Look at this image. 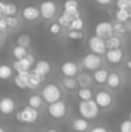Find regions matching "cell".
Returning a JSON list of instances; mask_svg holds the SVG:
<instances>
[{"label": "cell", "instance_id": "cell-1", "mask_svg": "<svg viewBox=\"0 0 131 132\" xmlns=\"http://www.w3.org/2000/svg\"><path fill=\"white\" fill-rule=\"evenodd\" d=\"M79 113L82 118H85L87 121H93L99 116L100 108L98 106V104L95 103L94 99L87 100V101H80L79 103Z\"/></svg>", "mask_w": 131, "mask_h": 132}, {"label": "cell", "instance_id": "cell-2", "mask_svg": "<svg viewBox=\"0 0 131 132\" xmlns=\"http://www.w3.org/2000/svg\"><path fill=\"white\" fill-rule=\"evenodd\" d=\"M41 97L48 104L57 103L62 100V90L55 84H46L41 90Z\"/></svg>", "mask_w": 131, "mask_h": 132}, {"label": "cell", "instance_id": "cell-3", "mask_svg": "<svg viewBox=\"0 0 131 132\" xmlns=\"http://www.w3.org/2000/svg\"><path fill=\"white\" fill-rule=\"evenodd\" d=\"M16 118L18 122L21 123H26V125H34L37 119H39V110L26 105L25 108H22L19 112H17Z\"/></svg>", "mask_w": 131, "mask_h": 132}, {"label": "cell", "instance_id": "cell-4", "mask_svg": "<svg viewBox=\"0 0 131 132\" xmlns=\"http://www.w3.org/2000/svg\"><path fill=\"white\" fill-rule=\"evenodd\" d=\"M67 112H68V108L63 100H59L57 103L48 105V114L53 119H63L67 116Z\"/></svg>", "mask_w": 131, "mask_h": 132}, {"label": "cell", "instance_id": "cell-5", "mask_svg": "<svg viewBox=\"0 0 131 132\" xmlns=\"http://www.w3.org/2000/svg\"><path fill=\"white\" fill-rule=\"evenodd\" d=\"M39 9H40V17L45 21H51L57 15V12H58V6H57L55 1H53V0L43 1L40 4Z\"/></svg>", "mask_w": 131, "mask_h": 132}, {"label": "cell", "instance_id": "cell-6", "mask_svg": "<svg viewBox=\"0 0 131 132\" xmlns=\"http://www.w3.org/2000/svg\"><path fill=\"white\" fill-rule=\"evenodd\" d=\"M36 60L34 58L32 54L28 53V55L23 59H19V60H14L13 63V69L17 72V73H23V72H31L32 67L35 65Z\"/></svg>", "mask_w": 131, "mask_h": 132}, {"label": "cell", "instance_id": "cell-7", "mask_svg": "<svg viewBox=\"0 0 131 132\" xmlns=\"http://www.w3.org/2000/svg\"><path fill=\"white\" fill-rule=\"evenodd\" d=\"M102 63H103L102 56L100 55H96L94 53L86 54L82 58V60H81V64H82V67L86 71H96V69L102 68Z\"/></svg>", "mask_w": 131, "mask_h": 132}, {"label": "cell", "instance_id": "cell-8", "mask_svg": "<svg viewBox=\"0 0 131 132\" xmlns=\"http://www.w3.org/2000/svg\"><path fill=\"white\" fill-rule=\"evenodd\" d=\"M89 49L91 53L96 54V55H105L107 53V46H105V40L100 39L98 36H91L89 39Z\"/></svg>", "mask_w": 131, "mask_h": 132}, {"label": "cell", "instance_id": "cell-9", "mask_svg": "<svg viewBox=\"0 0 131 132\" xmlns=\"http://www.w3.org/2000/svg\"><path fill=\"white\" fill-rule=\"evenodd\" d=\"M94 100L98 104V106L100 109H107L113 104V96L111 92L105 91V90H99L95 95H94Z\"/></svg>", "mask_w": 131, "mask_h": 132}, {"label": "cell", "instance_id": "cell-10", "mask_svg": "<svg viewBox=\"0 0 131 132\" xmlns=\"http://www.w3.org/2000/svg\"><path fill=\"white\" fill-rule=\"evenodd\" d=\"M94 32H95V36L107 40L108 37L113 36V26H112L111 22L103 21V22H99V23L95 26Z\"/></svg>", "mask_w": 131, "mask_h": 132}, {"label": "cell", "instance_id": "cell-11", "mask_svg": "<svg viewBox=\"0 0 131 132\" xmlns=\"http://www.w3.org/2000/svg\"><path fill=\"white\" fill-rule=\"evenodd\" d=\"M21 15L27 22H35L40 18V9L37 6H34V5H27L22 9Z\"/></svg>", "mask_w": 131, "mask_h": 132}, {"label": "cell", "instance_id": "cell-12", "mask_svg": "<svg viewBox=\"0 0 131 132\" xmlns=\"http://www.w3.org/2000/svg\"><path fill=\"white\" fill-rule=\"evenodd\" d=\"M60 72L64 77H76L79 75V64L73 60H66L60 65Z\"/></svg>", "mask_w": 131, "mask_h": 132}, {"label": "cell", "instance_id": "cell-13", "mask_svg": "<svg viewBox=\"0 0 131 132\" xmlns=\"http://www.w3.org/2000/svg\"><path fill=\"white\" fill-rule=\"evenodd\" d=\"M63 13L67 14L71 19L79 18L80 17V12H79V3L77 0H66L63 4Z\"/></svg>", "mask_w": 131, "mask_h": 132}, {"label": "cell", "instance_id": "cell-14", "mask_svg": "<svg viewBox=\"0 0 131 132\" xmlns=\"http://www.w3.org/2000/svg\"><path fill=\"white\" fill-rule=\"evenodd\" d=\"M50 71H51V65L46 60H37L35 63L34 68L31 69V72H34L35 75H37L39 77H41L43 80L50 73Z\"/></svg>", "mask_w": 131, "mask_h": 132}, {"label": "cell", "instance_id": "cell-15", "mask_svg": "<svg viewBox=\"0 0 131 132\" xmlns=\"http://www.w3.org/2000/svg\"><path fill=\"white\" fill-rule=\"evenodd\" d=\"M16 110V101L9 97V96H4L0 99V113L4 116H9L12 113H14Z\"/></svg>", "mask_w": 131, "mask_h": 132}, {"label": "cell", "instance_id": "cell-16", "mask_svg": "<svg viewBox=\"0 0 131 132\" xmlns=\"http://www.w3.org/2000/svg\"><path fill=\"white\" fill-rule=\"evenodd\" d=\"M124 50L120 49H113V50H107L105 53V59L111 63V64H118L122 62L124 59Z\"/></svg>", "mask_w": 131, "mask_h": 132}, {"label": "cell", "instance_id": "cell-17", "mask_svg": "<svg viewBox=\"0 0 131 132\" xmlns=\"http://www.w3.org/2000/svg\"><path fill=\"white\" fill-rule=\"evenodd\" d=\"M71 127L75 132H89L90 131V122L85 118L80 117V118H76L72 121Z\"/></svg>", "mask_w": 131, "mask_h": 132}, {"label": "cell", "instance_id": "cell-18", "mask_svg": "<svg viewBox=\"0 0 131 132\" xmlns=\"http://www.w3.org/2000/svg\"><path fill=\"white\" fill-rule=\"evenodd\" d=\"M107 85L108 87L112 88V90H116L122 85V77L120 73L117 72H111L109 76H108V80H107Z\"/></svg>", "mask_w": 131, "mask_h": 132}, {"label": "cell", "instance_id": "cell-19", "mask_svg": "<svg viewBox=\"0 0 131 132\" xmlns=\"http://www.w3.org/2000/svg\"><path fill=\"white\" fill-rule=\"evenodd\" d=\"M108 76H109V72L105 68H99V69L94 71L93 80H94V82H96L99 85H103V84H107Z\"/></svg>", "mask_w": 131, "mask_h": 132}, {"label": "cell", "instance_id": "cell-20", "mask_svg": "<svg viewBox=\"0 0 131 132\" xmlns=\"http://www.w3.org/2000/svg\"><path fill=\"white\" fill-rule=\"evenodd\" d=\"M30 72H23V73H17L14 77V85L19 90H27V81H28Z\"/></svg>", "mask_w": 131, "mask_h": 132}, {"label": "cell", "instance_id": "cell-21", "mask_svg": "<svg viewBox=\"0 0 131 132\" xmlns=\"http://www.w3.org/2000/svg\"><path fill=\"white\" fill-rule=\"evenodd\" d=\"M76 80H77V84H79V87H89L93 85L94 80H93V76H90L89 73H79L76 76Z\"/></svg>", "mask_w": 131, "mask_h": 132}, {"label": "cell", "instance_id": "cell-22", "mask_svg": "<svg viewBox=\"0 0 131 132\" xmlns=\"http://www.w3.org/2000/svg\"><path fill=\"white\" fill-rule=\"evenodd\" d=\"M27 105L31 106V108H34V109H36V110L41 109L44 105V100H43V97H41V95H36V94L31 95L27 99Z\"/></svg>", "mask_w": 131, "mask_h": 132}, {"label": "cell", "instance_id": "cell-23", "mask_svg": "<svg viewBox=\"0 0 131 132\" xmlns=\"http://www.w3.org/2000/svg\"><path fill=\"white\" fill-rule=\"evenodd\" d=\"M41 82H43V78L41 77H39L34 72H30L28 81H27V88L28 90H36V88H39L40 85H41Z\"/></svg>", "mask_w": 131, "mask_h": 132}, {"label": "cell", "instance_id": "cell-24", "mask_svg": "<svg viewBox=\"0 0 131 132\" xmlns=\"http://www.w3.org/2000/svg\"><path fill=\"white\" fill-rule=\"evenodd\" d=\"M122 45V40L121 37L118 36H111L105 40V46H107V50H113V49H120Z\"/></svg>", "mask_w": 131, "mask_h": 132}, {"label": "cell", "instance_id": "cell-25", "mask_svg": "<svg viewBox=\"0 0 131 132\" xmlns=\"http://www.w3.org/2000/svg\"><path fill=\"white\" fill-rule=\"evenodd\" d=\"M12 55L16 60H19V59H23L28 55V50L23 46H19V45H16L13 49H12Z\"/></svg>", "mask_w": 131, "mask_h": 132}, {"label": "cell", "instance_id": "cell-26", "mask_svg": "<svg viewBox=\"0 0 131 132\" xmlns=\"http://www.w3.org/2000/svg\"><path fill=\"white\" fill-rule=\"evenodd\" d=\"M13 71H14L13 67H10L9 64H0V80L6 81V80L12 78Z\"/></svg>", "mask_w": 131, "mask_h": 132}, {"label": "cell", "instance_id": "cell-27", "mask_svg": "<svg viewBox=\"0 0 131 132\" xmlns=\"http://www.w3.org/2000/svg\"><path fill=\"white\" fill-rule=\"evenodd\" d=\"M77 96L80 99V101H87V100H91L94 97V94H93V90L89 87H80L77 90Z\"/></svg>", "mask_w": 131, "mask_h": 132}, {"label": "cell", "instance_id": "cell-28", "mask_svg": "<svg viewBox=\"0 0 131 132\" xmlns=\"http://www.w3.org/2000/svg\"><path fill=\"white\" fill-rule=\"evenodd\" d=\"M114 18L117 22H121V23H125L130 19V9H120L116 12L114 14Z\"/></svg>", "mask_w": 131, "mask_h": 132}, {"label": "cell", "instance_id": "cell-29", "mask_svg": "<svg viewBox=\"0 0 131 132\" xmlns=\"http://www.w3.org/2000/svg\"><path fill=\"white\" fill-rule=\"evenodd\" d=\"M62 84H63L64 87L67 88V90H70V91L76 90V88L79 87V84H77L76 77H64L62 80Z\"/></svg>", "mask_w": 131, "mask_h": 132}, {"label": "cell", "instance_id": "cell-30", "mask_svg": "<svg viewBox=\"0 0 131 132\" xmlns=\"http://www.w3.org/2000/svg\"><path fill=\"white\" fill-rule=\"evenodd\" d=\"M112 26H113V35H114V36L122 37V36L126 34V30H125V24H124V23L114 21V22L112 23Z\"/></svg>", "mask_w": 131, "mask_h": 132}, {"label": "cell", "instance_id": "cell-31", "mask_svg": "<svg viewBox=\"0 0 131 132\" xmlns=\"http://www.w3.org/2000/svg\"><path fill=\"white\" fill-rule=\"evenodd\" d=\"M18 12V8L13 3H5V9H4V17H14Z\"/></svg>", "mask_w": 131, "mask_h": 132}, {"label": "cell", "instance_id": "cell-32", "mask_svg": "<svg viewBox=\"0 0 131 132\" xmlns=\"http://www.w3.org/2000/svg\"><path fill=\"white\" fill-rule=\"evenodd\" d=\"M16 43H17V45L23 46V47L27 49V47H30V45H31V37H30L27 34H22V35H19V36L17 37Z\"/></svg>", "mask_w": 131, "mask_h": 132}, {"label": "cell", "instance_id": "cell-33", "mask_svg": "<svg viewBox=\"0 0 131 132\" xmlns=\"http://www.w3.org/2000/svg\"><path fill=\"white\" fill-rule=\"evenodd\" d=\"M84 26H85L84 19H82L81 17H79V18L72 19V22H71V24H70V30H72V31H82Z\"/></svg>", "mask_w": 131, "mask_h": 132}, {"label": "cell", "instance_id": "cell-34", "mask_svg": "<svg viewBox=\"0 0 131 132\" xmlns=\"http://www.w3.org/2000/svg\"><path fill=\"white\" fill-rule=\"evenodd\" d=\"M67 37L70 40H73V41H77V40H82L84 39V32L82 31H72L70 30L67 32Z\"/></svg>", "mask_w": 131, "mask_h": 132}, {"label": "cell", "instance_id": "cell-35", "mask_svg": "<svg viewBox=\"0 0 131 132\" xmlns=\"http://www.w3.org/2000/svg\"><path fill=\"white\" fill-rule=\"evenodd\" d=\"M71 22H72V19H71L67 14H64V13H63L62 15H59V18H58V23L60 24V27H62V28H63V27H64V28H67V27L70 28Z\"/></svg>", "mask_w": 131, "mask_h": 132}, {"label": "cell", "instance_id": "cell-36", "mask_svg": "<svg viewBox=\"0 0 131 132\" xmlns=\"http://www.w3.org/2000/svg\"><path fill=\"white\" fill-rule=\"evenodd\" d=\"M6 23H8V30H14V28L18 27L19 21L16 15L14 17H6Z\"/></svg>", "mask_w": 131, "mask_h": 132}, {"label": "cell", "instance_id": "cell-37", "mask_svg": "<svg viewBox=\"0 0 131 132\" xmlns=\"http://www.w3.org/2000/svg\"><path fill=\"white\" fill-rule=\"evenodd\" d=\"M49 32H50L51 35H54V36L60 35V32H62V27H60V24H59L58 22H53V23L49 26Z\"/></svg>", "mask_w": 131, "mask_h": 132}, {"label": "cell", "instance_id": "cell-38", "mask_svg": "<svg viewBox=\"0 0 131 132\" xmlns=\"http://www.w3.org/2000/svg\"><path fill=\"white\" fill-rule=\"evenodd\" d=\"M120 131L121 132H131V121L130 119H126L121 123L120 126Z\"/></svg>", "mask_w": 131, "mask_h": 132}, {"label": "cell", "instance_id": "cell-39", "mask_svg": "<svg viewBox=\"0 0 131 132\" xmlns=\"http://www.w3.org/2000/svg\"><path fill=\"white\" fill-rule=\"evenodd\" d=\"M116 8H117V10H120V9H130L129 8V1L127 0H116Z\"/></svg>", "mask_w": 131, "mask_h": 132}, {"label": "cell", "instance_id": "cell-40", "mask_svg": "<svg viewBox=\"0 0 131 132\" xmlns=\"http://www.w3.org/2000/svg\"><path fill=\"white\" fill-rule=\"evenodd\" d=\"M8 30V23H6V17H0V32H5Z\"/></svg>", "mask_w": 131, "mask_h": 132}, {"label": "cell", "instance_id": "cell-41", "mask_svg": "<svg viewBox=\"0 0 131 132\" xmlns=\"http://www.w3.org/2000/svg\"><path fill=\"white\" fill-rule=\"evenodd\" d=\"M89 132H109V131H108L104 126H95V127L90 128Z\"/></svg>", "mask_w": 131, "mask_h": 132}, {"label": "cell", "instance_id": "cell-42", "mask_svg": "<svg viewBox=\"0 0 131 132\" xmlns=\"http://www.w3.org/2000/svg\"><path fill=\"white\" fill-rule=\"evenodd\" d=\"M96 1V4L98 5H102V6H107V5H109L113 0H95Z\"/></svg>", "mask_w": 131, "mask_h": 132}, {"label": "cell", "instance_id": "cell-43", "mask_svg": "<svg viewBox=\"0 0 131 132\" xmlns=\"http://www.w3.org/2000/svg\"><path fill=\"white\" fill-rule=\"evenodd\" d=\"M124 24H125V30H126V32H131V18L127 21V22H125Z\"/></svg>", "mask_w": 131, "mask_h": 132}, {"label": "cell", "instance_id": "cell-44", "mask_svg": "<svg viewBox=\"0 0 131 132\" xmlns=\"http://www.w3.org/2000/svg\"><path fill=\"white\" fill-rule=\"evenodd\" d=\"M4 9H5V3L4 1H0V17L4 15Z\"/></svg>", "mask_w": 131, "mask_h": 132}, {"label": "cell", "instance_id": "cell-45", "mask_svg": "<svg viewBox=\"0 0 131 132\" xmlns=\"http://www.w3.org/2000/svg\"><path fill=\"white\" fill-rule=\"evenodd\" d=\"M45 132H59L58 130H55V128H49V130H46Z\"/></svg>", "mask_w": 131, "mask_h": 132}, {"label": "cell", "instance_id": "cell-46", "mask_svg": "<svg viewBox=\"0 0 131 132\" xmlns=\"http://www.w3.org/2000/svg\"><path fill=\"white\" fill-rule=\"evenodd\" d=\"M126 67H127L129 69H131V59L129 60V62H127V63H126Z\"/></svg>", "mask_w": 131, "mask_h": 132}, {"label": "cell", "instance_id": "cell-47", "mask_svg": "<svg viewBox=\"0 0 131 132\" xmlns=\"http://www.w3.org/2000/svg\"><path fill=\"white\" fill-rule=\"evenodd\" d=\"M1 41H3V32H0V44H1Z\"/></svg>", "mask_w": 131, "mask_h": 132}, {"label": "cell", "instance_id": "cell-48", "mask_svg": "<svg viewBox=\"0 0 131 132\" xmlns=\"http://www.w3.org/2000/svg\"><path fill=\"white\" fill-rule=\"evenodd\" d=\"M0 132H5V130H4V127H3V126H0Z\"/></svg>", "mask_w": 131, "mask_h": 132}, {"label": "cell", "instance_id": "cell-49", "mask_svg": "<svg viewBox=\"0 0 131 132\" xmlns=\"http://www.w3.org/2000/svg\"><path fill=\"white\" fill-rule=\"evenodd\" d=\"M127 1H129V8L131 9V0H127Z\"/></svg>", "mask_w": 131, "mask_h": 132}, {"label": "cell", "instance_id": "cell-50", "mask_svg": "<svg viewBox=\"0 0 131 132\" xmlns=\"http://www.w3.org/2000/svg\"><path fill=\"white\" fill-rule=\"evenodd\" d=\"M129 119L131 121V112H130V116H129Z\"/></svg>", "mask_w": 131, "mask_h": 132}, {"label": "cell", "instance_id": "cell-51", "mask_svg": "<svg viewBox=\"0 0 131 132\" xmlns=\"http://www.w3.org/2000/svg\"><path fill=\"white\" fill-rule=\"evenodd\" d=\"M17 132H23V131H17Z\"/></svg>", "mask_w": 131, "mask_h": 132}, {"label": "cell", "instance_id": "cell-52", "mask_svg": "<svg viewBox=\"0 0 131 132\" xmlns=\"http://www.w3.org/2000/svg\"><path fill=\"white\" fill-rule=\"evenodd\" d=\"M35 132H40V131H35Z\"/></svg>", "mask_w": 131, "mask_h": 132}]
</instances>
